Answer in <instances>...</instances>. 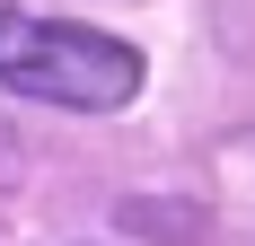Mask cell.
<instances>
[{
    "instance_id": "obj_1",
    "label": "cell",
    "mask_w": 255,
    "mask_h": 246,
    "mask_svg": "<svg viewBox=\"0 0 255 246\" xmlns=\"http://www.w3.org/2000/svg\"><path fill=\"white\" fill-rule=\"evenodd\" d=\"M0 88L44 106H79V115H115L141 97V53L124 35L71 18H35V9H0Z\"/></svg>"
}]
</instances>
